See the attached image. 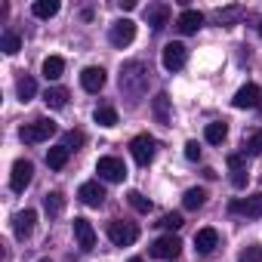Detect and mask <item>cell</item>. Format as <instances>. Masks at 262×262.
I'll list each match as a JSON object with an SVG mask.
<instances>
[{
    "instance_id": "cell-1",
    "label": "cell",
    "mask_w": 262,
    "mask_h": 262,
    "mask_svg": "<svg viewBox=\"0 0 262 262\" xmlns=\"http://www.w3.org/2000/svg\"><path fill=\"white\" fill-rule=\"evenodd\" d=\"M120 90L129 96V99H142L145 90H148V68L142 62H126L120 68Z\"/></svg>"
},
{
    "instance_id": "cell-2",
    "label": "cell",
    "mask_w": 262,
    "mask_h": 262,
    "mask_svg": "<svg viewBox=\"0 0 262 262\" xmlns=\"http://www.w3.org/2000/svg\"><path fill=\"white\" fill-rule=\"evenodd\" d=\"M53 133H56V123H53V120H47V117H40V120L25 123V126L19 129V139H22L25 145H40V142H47Z\"/></svg>"
},
{
    "instance_id": "cell-3",
    "label": "cell",
    "mask_w": 262,
    "mask_h": 262,
    "mask_svg": "<svg viewBox=\"0 0 262 262\" xmlns=\"http://www.w3.org/2000/svg\"><path fill=\"white\" fill-rule=\"evenodd\" d=\"M108 237H111L114 247H133V244L139 241V228H136L133 222L114 219V222H108Z\"/></svg>"
},
{
    "instance_id": "cell-4",
    "label": "cell",
    "mask_w": 262,
    "mask_h": 262,
    "mask_svg": "<svg viewBox=\"0 0 262 262\" xmlns=\"http://www.w3.org/2000/svg\"><path fill=\"white\" fill-rule=\"evenodd\" d=\"M108 40H111V47H117V50L129 47V43L136 40V22H133V19H117V22L111 25V31H108Z\"/></svg>"
},
{
    "instance_id": "cell-5",
    "label": "cell",
    "mask_w": 262,
    "mask_h": 262,
    "mask_svg": "<svg viewBox=\"0 0 262 262\" xmlns=\"http://www.w3.org/2000/svg\"><path fill=\"white\" fill-rule=\"evenodd\" d=\"M155 139L148 136V133H142V136H136L133 142H129V155H133V161L139 164V167H148L151 161H155Z\"/></svg>"
},
{
    "instance_id": "cell-6",
    "label": "cell",
    "mask_w": 262,
    "mask_h": 262,
    "mask_svg": "<svg viewBox=\"0 0 262 262\" xmlns=\"http://www.w3.org/2000/svg\"><path fill=\"white\" fill-rule=\"evenodd\" d=\"M96 173H99L105 182H123V179H126V167H123V161H120V158H114V155L99 158Z\"/></svg>"
},
{
    "instance_id": "cell-7",
    "label": "cell",
    "mask_w": 262,
    "mask_h": 262,
    "mask_svg": "<svg viewBox=\"0 0 262 262\" xmlns=\"http://www.w3.org/2000/svg\"><path fill=\"white\" fill-rule=\"evenodd\" d=\"M161 62H164L167 71H179V68H185V62H188V47L179 43V40H176V43H167Z\"/></svg>"
},
{
    "instance_id": "cell-8",
    "label": "cell",
    "mask_w": 262,
    "mask_h": 262,
    "mask_svg": "<svg viewBox=\"0 0 262 262\" xmlns=\"http://www.w3.org/2000/svg\"><path fill=\"white\" fill-rule=\"evenodd\" d=\"M31 179H34V164H31V161H25V158H22V161H16V164H13V176H10V188L22 194V191L31 185Z\"/></svg>"
},
{
    "instance_id": "cell-9",
    "label": "cell",
    "mask_w": 262,
    "mask_h": 262,
    "mask_svg": "<svg viewBox=\"0 0 262 262\" xmlns=\"http://www.w3.org/2000/svg\"><path fill=\"white\" fill-rule=\"evenodd\" d=\"M179 250H182V241H179L176 234H164V237H158V241L151 244V256H155V259H176Z\"/></svg>"
},
{
    "instance_id": "cell-10",
    "label": "cell",
    "mask_w": 262,
    "mask_h": 262,
    "mask_svg": "<svg viewBox=\"0 0 262 262\" xmlns=\"http://www.w3.org/2000/svg\"><path fill=\"white\" fill-rule=\"evenodd\" d=\"M34 222H37V213H34V210H22V213H16V216H13V234H16L19 241L31 237Z\"/></svg>"
},
{
    "instance_id": "cell-11",
    "label": "cell",
    "mask_w": 262,
    "mask_h": 262,
    "mask_svg": "<svg viewBox=\"0 0 262 262\" xmlns=\"http://www.w3.org/2000/svg\"><path fill=\"white\" fill-rule=\"evenodd\" d=\"M74 237H77L80 250H93L96 247V228L90 225V219H83V216L74 219Z\"/></svg>"
},
{
    "instance_id": "cell-12",
    "label": "cell",
    "mask_w": 262,
    "mask_h": 262,
    "mask_svg": "<svg viewBox=\"0 0 262 262\" xmlns=\"http://www.w3.org/2000/svg\"><path fill=\"white\" fill-rule=\"evenodd\" d=\"M231 213H244L247 219H259L262 216V191L250 194L247 201H231Z\"/></svg>"
},
{
    "instance_id": "cell-13",
    "label": "cell",
    "mask_w": 262,
    "mask_h": 262,
    "mask_svg": "<svg viewBox=\"0 0 262 262\" xmlns=\"http://www.w3.org/2000/svg\"><path fill=\"white\" fill-rule=\"evenodd\" d=\"M259 99H262L259 86H256V83H244V86L234 93L231 105H234V108H256V105H259Z\"/></svg>"
},
{
    "instance_id": "cell-14",
    "label": "cell",
    "mask_w": 262,
    "mask_h": 262,
    "mask_svg": "<svg viewBox=\"0 0 262 262\" xmlns=\"http://www.w3.org/2000/svg\"><path fill=\"white\" fill-rule=\"evenodd\" d=\"M216 247H219V231H216V228H201V231L194 234V250H198L201 256H210Z\"/></svg>"
},
{
    "instance_id": "cell-15",
    "label": "cell",
    "mask_w": 262,
    "mask_h": 262,
    "mask_svg": "<svg viewBox=\"0 0 262 262\" xmlns=\"http://www.w3.org/2000/svg\"><path fill=\"white\" fill-rule=\"evenodd\" d=\"M201 25H204V16H201L198 10H182L179 19H176V28H179L182 34H198Z\"/></svg>"
},
{
    "instance_id": "cell-16",
    "label": "cell",
    "mask_w": 262,
    "mask_h": 262,
    "mask_svg": "<svg viewBox=\"0 0 262 262\" xmlns=\"http://www.w3.org/2000/svg\"><path fill=\"white\" fill-rule=\"evenodd\" d=\"M80 86H83L86 93H99V90L105 86V71L96 68V65L83 68V71H80Z\"/></svg>"
},
{
    "instance_id": "cell-17",
    "label": "cell",
    "mask_w": 262,
    "mask_h": 262,
    "mask_svg": "<svg viewBox=\"0 0 262 262\" xmlns=\"http://www.w3.org/2000/svg\"><path fill=\"white\" fill-rule=\"evenodd\" d=\"M77 198H80L86 207H102V204H105V188H102L99 182H83L80 191H77Z\"/></svg>"
},
{
    "instance_id": "cell-18",
    "label": "cell",
    "mask_w": 262,
    "mask_h": 262,
    "mask_svg": "<svg viewBox=\"0 0 262 262\" xmlns=\"http://www.w3.org/2000/svg\"><path fill=\"white\" fill-rule=\"evenodd\" d=\"M228 170H231V185L234 188H247L250 176H247V167H244V158L241 155H231L228 158Z\"/></svg>"
},
{
    "instance_id": "cell-19",
    "label": "cell",
    "mask_w": 262,
    "mask_h": 262,
    "mask_svg": "<svg viewBox=\"0 0 262 262\" xmlns=\"http://www.w3.org/2000/svg\"><path fill=\"white\" fill-rule=\"evenodd\" d=\"M145 16H148V25H151L155 31H161V28L167 25V19H170V7H167V4H155V7L145 10Z\"/></svg>"
},
{
    "instance_id": "cell-20",
    "label": "cell",
    "mask_w": 262,
    "mask_h": 262,
    "mask_svg": "<svg viewBox=\"0 0 262 262\" xmlns=\"http://www.w3.org/2000/svg\"><path fill=\"white\" fill-rule=\"evenodd\" d=\"M225 136H228L225 120H213V123H207V129H204V139H207L210 145H222V142H225Z\"/></svg>"
},
{
    "instance_id": "cell-21",
    "label": "cell",
    "mask_w": 262,
    "mask_h": 262,
    "mask_svg": "<svg viewBox=\"0 0 262 262\" xmlns=\"http://www.w3.org/2000/svg\"><path fill=\"white\" fill-rule=\"evenodd\" d=\"M65 74V59L62 56H47L43 59V77L47 80H59Z\"/></svg>"
},
{
    "instance_id": "cell-22",
    "label": "cell",
    "mask_w": 262,
    "mask_h": 262,
    "mask_svg": "<svg viewBox=\"0 0 262 262\" xmlns=\"http://www.w3.org/2000/svg\"><path fill=\"white\" fill-rule=\"evenodd\" d=\"M43 102H47L50 108H65V105H68V90H65V86H47Z\"/></svg>"
},
{
    "instance_id": "cell-23",
    "label": "cell",
    "mask_w": 262,
    "mask_h": 262,
    "mask_svg": "<svg viewBox=\"0 0 262 262\" xmlns=\"http://www.w3.org/2000/svg\"><path fill=\"white\" fill-rule=\"evenodd\" d=\"M151 108H155L158 123H170V96H167V93H158L155 102H151Z\"/></svg>"
},
{
    "instance_id": "cell-24",
    "label": "cell",
    "mask_w": 262,
    "mask_h": 262,
    "mask_svg": "<svg viewBox=\"0 0 262 262\" xmlns=\"http://www.w3.org/2000/svg\"><path fill=\"white\" fill-rule=\"evenodd\" d=\"M68 155H71V151H68L65 145L50 148V151H47V167H50V170H62V167L68 164Z\"/></svg>"
},
{
    "instance_id": "cell-25",
    "label": "cell",
    "mask_w": 262,
    "mask_h": 262,
    "mask_svg": "<svg viewBox=\"0 0 262 262\" xmlns=\"http://www.w3.org/2000/svg\"><path fill=\"white\" fill-rule=\"evenodd\" d=\"M16 96L22 99V102H31L34 96H37V83H34V77H19V83H16Z\"/></svg>"
},
{
    "instance_id": "cell-26",
    "label": "cell",
    "mask_w": 262,
    "mask_h": 262,
    "mask_svg": "<svg viewBox=\"0 0 262 262\" xmlns=\"http://www.w3.org/2000/svg\"><path fill=\"white\" fill-rule=\"evenodd\" d=\"M93 120H96L99 126H117V111H114L111 105H99V108L93 111Z\"/></svg>"
},
{
    "instance_id": "cell-27",
    "label": "cell",
    "mask_w": 262,
    "mask_h": 262,
    "mask_svg": "<svg viewBox=\"0 0 262 262\" xmlns=\"http://www.w3.org/2000/svg\"><path fill=\"white\" fill-rule=\"evenodd\" d=\"M31 13H34L37 19H53V16L59 13V0H37V4L31 7Z\"/></svg>"
},
{
    "instance_id": "cell-28",
    "label": "cell",
    "mask_w": 262,
    "mask_h": 262,
    "mask_svg": "<svg viewBox=\"0 0 262 262\" xmlns=\"http://www.w3.org/2000/svg\"><path fill=\"white\" fill-rule=\"evenodd\" d=\"M204 201H207L204 188H188V191L182 194V207H185V210H201V207H204Z\"/></svg>"
},
{
    "instance_id": "cell-29",
    "label": "cell",
    "mask_w": 262,
    "mask_h": 262,
    "mask_svg": "<svg viewBox=\"0 0 262 262\" xmlns=\"http://www.w3.org/2000/svg\"><path fill=\"white\" fill-rule=\"evenodd\" d=\"M43 210H47V216H59V213L65 210V198H62L59 191H50V194L43 198Z\"/></svg>"
},
{
    "instance_id": "cell-30",
    "label": "cell",
    "mask_w": 262,
    "mask_h": 262,
    "mask_svg": "<svg viewBox=\"0 0 262 262\" xmlns=\"http://www.w3.org/2000/svg\"><path fill=\"white\" fill-rule=\"evenodd\" d=\"M0 50H4L7 56H16V53L22 50V40H19V34H16V31H4V37H0Z\"/></svg>"
},
{
    "instance_id": "cell-31",
    "label": "cell",
    "mask_w": 262,
    "mask_h": 262,
    "mask_svg": "<svg viewBox=\"0 0 262 262\" xmlns=\"http://www.w3.org/2000/svg\"><path fill=\"white\" fill-rule=\"evenodd\" d=\"M126 201H129V207H133L136 213H148V210H151V201H148L142 191H129V194H126Z\"/></svg>"
},
{
    "instance_id": "cell-32",
    "label": "cell",
    "mask_w": 262,
    "mask_h": 262,
    "mask_svg": "<svg viewBox=\"0 0 262 262\" xmlns=\"http://www.w3.org/2000/svg\"><path fill=\"white\" fill-rule=\"evenodd\" d=\"M83 142H86V136L80 133V129H68V133L62 136V145H65L68 151H77V148H80Z\"/></svg>"
},
{
    "instance_id": "cell-33",
    "label": "cell",
    "mask_w": 262,
    "mask_h": 262,
    "mask_svg": "<svg viewBox=\"0 0 262 262\" xmlns=\"http://www.w3.org/2000/svg\"><path fill=\"white\" fill-rule=\"evenodd\" d=\"M237 262H262V247H259V244L244 247V250H241V256H237Z\"/></svg>"
},
{
    "instance_id": "cell-34",
    "label": "cell",
    "mask_w": 262,
    "mask_h": 262,
    "mask_svg": "<svg viewBox=\"0 0 262 262\" xmlns=\"http://www.w3.org/2000/svg\"><path fill=\"white\" fill-rule=\"evenodd\" d=\"M244 148H247L250 155H262V129H256V133H250V136L244 139Z\"/></svg>"
},
{
    "instance_id": "cell-35",
    "label": "cell",
    "mask_w": 262,
    "mask_h": 262,
    "mask_svg": "<svg viewBox=\"0 0 262 262\" xmlns=\"http://www.w3.org/2000/svg\"><path fill=\"white\" fill-rule=\"evenodd\" d=\"M161 225H164V228H170V234H173L176 228H182V216H179V213H167V216L161 219Z\"/></svg>"
},
{
    "instance_id": "cell-36",
    "label": "cell",
    "mask_w": 262,
    "mask_h": 262,
    "mask_svg": "<svg viewBox=\"0 0 262 262\" xmlns=\"http://www.w3.org/2000/svg\"><path fill=\"white\" fill-rule=\"evenodd\" d=\"M237 16H241V7H228V10H219V22H222V25L234 22Z\"/></svg>"
},
{
    "instance_id": "cell-37",
    "label": "cell",
    "mask_w": 262,
    "mask_h": 262,
    "mask_svg": "<svg viewBox=\"0 0 262 262\" xmlns=\"http://www.w3.org/2000/svg\"><path fill=\"white\" fill-rule=\"evenodd\" d=\"M185 158L188 161H201V145L191 139V142H185Z\"/></svg>"
},
{
    "instance_id": "cell-38",
    "label": "cell",
    "mask_w": 262,
    "mask_h": 262,
    "mask_svg": "<svg viewBox=\"0 0 262 262\" xmlns=\"http://www.w3.org/2000/svg\"><path fill=\"white\" fill-rule=\"evenodd\" d=\"M129 262H142V259H139V256H136V259H129Z\"/></svg>"
},
{
    "instance_id": "cell-39",
    "label": "cell",
    "mask_w": 262,
    "mask_h": 262,
    "mask_svg": "<svg viewBox=\"0 0 262 262\" xmlns=\"http://www.w3.org/2000/svg\"><path fill=\"white\" fill-rule=\"evenodd\" d=\"M259 37H262V22H259Z\"/></svg>"
},
{
    "instance_id": "cell-40",
    "label": "cell",
    "mask_w": 262,
    "mask_h": 262,
    "mask_svg": "<svg viewBox=\"0 0 262 262\" xmlns=\"http://www.w3.org/2000/svg\"><path fill=\"white\" fill-rule=\"evenodd\" d=\"M40 262H50V259H40Z\"/></svg>"
}]
</instances>
